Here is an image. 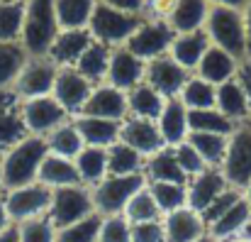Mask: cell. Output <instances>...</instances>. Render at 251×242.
<instances>
[{"label": "cell", "instance_id": "6da1fadb", "mask_svg": "<svg viewBox=\"0 0 251 242\" xmlns=\"http://www.w3.org/2000/svg\"><path fill=\"white\" fill-rule=\"evenodd\" d=\"M49 154L47 140L39 135H27L17 145L2 152L0 174H2V191H12L37 181V171L44 157Z\"/></svg>", "mask_w": 251, "mask_h": 242}, {"label": "cell", "instance_id": "7a4b0ae2", "mask_svg": "<svg viewBox=\"0 0 251 242\" xmlns=\"http://www.w3.org/2000/svg\"><path fill=\"white\" fill-rule=\"evenodd\" d=\"M61 27L56 22L54 0H25V22L20 44L29 57H47Z\"/></svg>", "mask_w": 251, "mask_h": 242}, {"label": "cell", "instance_id": "3957f363", "mask_svg": "<svg viewBox=\"0 0 251 242\" xmlns=\"http://www.w3.org/2000/svg\"><path fill=\"white\" fill-rule=\"evenodd\" d=\"M202 32L207 34L210 44L232 54L237 61L249 57L247 47V30H244V15L237 7H222V5H210L207 20Z\"/></svg>", "mask_w": 251, "mask_h": 242}, {"label": "cell", "instance_id": "277c9868", "mask_svg": "<svg viewBox=\"0 0 251 242\" xmlns=\"http://www.w3.org/2000/svg\"><path fill=\"white\" fill-rule=\"evenodd\" d=\"M142 22V17L115 10L105 2H95L90 22H88V32L93 37V42L107 47V49H120L127 44V39L132 37V32L137 30V25Z\"/></svg>", "mask_w": 251, "mask_h": 242}, {"label": "cell", "instance_id": "5b68a950", "mask_svg": "<svg viewBox=\"0 0 251 242\" xmlns=\"http://www.w3.org/2000/svg\"><path fill=\"white\" fill-rule=\"evenodd\" d=\"M147 186V174H127V176H105L100 183L90 188L93 208L98 215H120L134 193Z\"/></svg>", "mask_w": 251, "mask_h": 242}, {"label": "cell", "instance_id": "8992f818", "mask_svg": "<svg viewBox=\"0 0 251 242\" xmlns=\"http://www.w3.org/2000/svg\"><path fill=\"white\" fill-rule=\"evenodd\" d=\"M227 183L237 191H244L251 181V125L249 120L237 125L227 142V154L220 166Z\"/></svg>", "mask_w": 251, "mask_h": 242}, {"label": "cell", "instance_id": "52a82bcc", "mask_svg": "<svg viewBox=\"0 0 251 242\" xmlns=\"http://www.w3.org/2000/svg\"><path fill=\"white\" fill-rule=\"evenodd\" d=\"M95 208H93V193L90 188L78 183V186H66V188H56L51 193V206H49V223L61 230L71 223H78L88 215H93Z\"/></svg>", "mask_w": 251, "mask_h": 242}, {"label": "cell", "instance_id": "ba28073f", "mask_svg": "<svg viewBox=\"0 0 251 242\" xmlns=\"http://www.w3.org/2000/svg\"><path fill=\"white\" fill-rule=\"evenodd\" d=\"M173 37L176 34L168 27L166 20H161V17H142V22L137 25V30L127 39L125 49H129L142 61H151V59H159V57L168 54Z\"/></svg>", "mask_w": 251, "mask_h": 242}, {"label": "cell", "instance_id": "9c48e42d", "mask_svg": "<svg viewBox=\"0 0 251 242\" xmlns=\"http://www.w3.org/2000/svg\"><path fill=\"white\" fill-rule=\"evenodd\" d=\"M2 193H5V206H7L12 223L22 225V223H29L37 218H47L54 191L42 186L39 181H34V183H27V186H20L12 191H2Z\"/></svg>", "mask_w": 251, "mask_h": 242}, {"label": "cell", "instance_id": "30bf717a", "mask_svg": "<svg viewBox=\"0 0 251 242\" xmlns=\"http://www.w3.org/2000/svg\"><path fill=\"white\" fill-rule=\"evenodd\" d=\"M22 122L27 127L29 135H39L47 137L51 130H56L61 122L71 120L69 113L56 103L54 95H42V98H29V100H20L17 103Z\"/></svg>", "mask_w": 251, "mask_h": 242}, {"label": "cell", "instance_id": "8fae6325", "mask_svg": "<svg viewBox=\"0 0 251 242\" xmlns=\"http://www.w3.org/2000/svg\"><path fill=\"white\" fill-rule=\"evenodd\" d=\"M56 74H59V66H54V61H49L47 57H29L12 86L15 98L29 100V98L51 95Z\"/></svg>", "mask_w": 251, "mask_h": 242}, {"label": "cell", "instance_id": "7c38bea8", "mask_svg": "<svg viewBox=\"0 0 251 242\" xmlns=\"http://www.w3.org/2000/svg\"><path fill=\"white\" fill-rule=\"evenodd\" d=\"M78 115H90V118H105V120H117L122 122L129 110H127V93L110 86V83H95L83 110Z\"/></svg>", "mask_w": 251, "mask_h": 242}, {"label": "cell", "instance_id": "4fadbf2b", "mask_svg": "<svg viewBox=\"0 0 251 242\" xmlns=\"http://www.w3.org/2000/svg\"><path fill=\"white\" fill-rule=\"evenodd\" d=\"M120 142L137 150L144 159H149L151 154L166 147L156 127V120H144V118H132V115H127L120 122Z\"/></svg>", "mask_w": 251, "mask_h": 242}, {"label": "cell", "instance_id": "5bb4252c", "mask_svg": "<svg viewBox=\"0 0 251 242\" xmlns=\"http://www.w3.org/2000/svg\"><path fill=\"white\" fill-rule=\"evenodd\" d=\"M95 83L81 76L76 69H59L56 74V81H54V91L51 95L56 98V103L69 113V118H76L81 110H83L85 100L90 95Z\"/></svg>", "mask_w": 251, "mask_h": 242}, {"label": "cell", "instance_id": "9a60e30c", "mask_svg": "<svg viewBox=\"0 0 251 242\" xmlns=\"http://www.w3.org/2000/svg\"><path fill=\"white\" fill-rule=\"evenodd\" d=\"M144 71H147V61L134 57L129 49L120 47V49H112V54H110V66H107L105 83L129 93L132 88L144 83Z\"/></svg>", "mask_w": 251, "mask_h": 242}, {"label": "cell", "instance_id": "2e32d148", "mask_svg": "<svg viewBox=\"0 0 251 242\" xmlns=\"http://www.w3.org/2000/svg\"><path fill=\"white\" fill-rule=\"evenodd\" d=\"M188 71L180 69L168 54L159 57V59H151L147 61V71H144V83H149L156 93H161L166 100L171 98H178L183 83L188 81Z\"/></svg>", "mask_w": 251, "mask_h": 242}, {"label": "cell", "instance_id": "e0dca14e", "mask_svg": "<svg viewBox=\"0 0 251 242\" xmlns=\"http://www.w3.org/2000/svg\"><path fill=\"white\" fill-rule=\"evenodd\" d=\"M185 188H188V208L202 213L220 193H225L229 188V183L220 169H205L198 176L188 179Z\"/></svg>", "mask_w": 251, "mask_h": 242}, {"label": "cell", "instance_id": "ac0fdd59", "mask_svg": "<svg viewBox=\"0 0 251 242\" xmlns=\"http://www.w3.org/2000/svg\"><path fill=\"white\" fill-rule=\"evenodd\" d=\"M207 12H210L207 0H173V5L166 15V22L173 30V34L202 32Z\"/></svg>", "mask_w": 251, "mask_h": 242}, {"label": "cell", "instance_id": "d6986e66", "mask_svg": "<svg viewBox=\"0 0 251 242\" xmlns=\"http://www.w3.org/2000/svg\"><path fill=\"white\" fill-rule=\"evenodd\" d=\"M90 42H93V37L88 30H61L59 37L54 39L47 59L54 61V66H59V69H74Z\"/></svg>", "mask_w": 251, "mask_h": 242}, {"label": "cell", "instance_id": "ffe728a7", "mask_svg": "<svg viewBox=\"0 0 251 242\" xmlns=\"http://www.w3.org/2000/svg\"><path fill=\"white\" fill-rule=\"evenodd\" d=\"M161 223H164L166 242H193L207 233V225H205L202 215L198 211L188 208V206L164 215Z\"/></svg>", "mask_w": 251, "mask_h": 242}, {"label": "cell", "instance_id": "44dd1931", "mask_svg": "<svg viewBox=\"0 0 251 242\" xmlns=\"http://www.w3.org/2000/svg\"><path fill=\"white\" fill-rule=\"evenodd\" d=\"M207 49H210V39H207L205 32H188V34H176L173 37L171 49H168V57L180 69H185L188 74H193Z\"/></svg>", "mask_w": 251, "mask_h": 242}, {"label": "cell", "instance_id": "7402d4cb", "mask_svg": "<svg viewBox=\"0 0 251 242\" xmlns=\"http://www.w3.org/2000/svg\"><path fill=\"white\" fill-rule=\"evenodd\" d=\"M85 147H112L120 142V122L117 120H105V118H90V115H76L71 118Z\"/></svg>", "mask_w": 251, "mask_h": 242}, {"label": "cell", "instance_id": "603a6c76", "mask_svg": "<svg viewBox=\"0 0 251 242\" xmlns=\"http://www.w3.org/2000/svg\"><path fill=\"white\" fill-rule=\"evenodd\" d=\"M156 127L161 132L164 145L171 147V150L188 140V135H190V130H188V110H185V105L178 98L166 100V105H164V110H161V115L156 120Z\"/></svg>", "mask_w": 251, "mask_h": 242}, {"label": "cell", "instance_id": "cb8c5ba5", "mask_svg": "<svg viewBox=\"0 0 251 242\" xmlns=\"http://www.w3.org/2000/svg\"><path fill=\"white\" fill-rule=\"evenodd\" d=\"M249 228H251V211L247 206V201H244V196H242L227 213H222L215 223L207 225V233L217 242H227L232 238L247 235Z\"/></svg>", "mask_w": 251, "mask_h": 242}, {"label": "cell", "instance_id": "d4e9b609", "mask_svg": "<svg viewBox=\"0 0 251 242\" xmlns=\"http://www.w3.org/2000/svg\"><path fill=\"white\" fill-rule=\"evenodd\" d=\"M37 181H39L42 186L51 188V191L66 188V186H78V183H81L74 159H66V157H59V154H51V152L39 164Z\"/></svg>", "mask_w": 251, "mask_h": 242}, {"label": "cell", "instance_id": "484cf974", "mask_svg": "<svg viewBox=\"0 0 251 242\" xmlns=\"http://www.w3.org/2000/svg\"><path fill=\"white\" fill-rule=\"evenodd\" d=\"M237 64L239 61L232 54H227V52H222V49H217V47L210 44V49L205 52V57L200 59V64H198V69L193 74L200 76V79H205L207 83H212V86H222V83L234 79Z\"/></svg>", "mask_w": 251, "mask_h": 242}, {"label": "cell", "instance_id": "4316f807", "mask_svg": "<svg viewBox=\"0 0 251 242\" xmlns=\"http://www.w3.org/2000/svg\"><path fill=\"white\" fill-rule=\"evenodd\" d=\"M215 108L234 125L247 122L251 115V105L244 95V91L239 88V83L232 79L222 86H217V95H215Z\"/></svg>", "mask_w": 251, "mask_h": 242}, {"label": "cell", "instance_id": "83f0119b", "mask_svg": "<svg viewBox=\"0 0 251 242\" xmlns=\"http://www.w3.org/2000/svg\"><path fill=\"white\" fill-rule=\"evenodd\" d=\"M166 105V98L156 93L149 83H139L127 93V110L132 118H144V120H159L161 110Z\"/></svg>", "mask_w": 251, "mask_h": 242}, {"label": "cell", "instance_id": "f1b7e54d", "mask_svg": "<svg viewBox=\"0 0 251 242\" xmlns=\"http://www.w3.org/2000/svg\"><path fill=\"white\" fill-rule=\"evenodd\" d=\"M74 164H76L81 183L93 188L95 183H100L107 176V150H102V147H83L76 154Z\"/></svg>", "mask_w": 251, "mask_h": 242}, {"label": "cell", "instance_id": "f546056e", "mask_svg": "<svg viewBox=\"0 0 251 242\" xmlns=\"http://www.w3.org/2000/svg\"><path fill=\"white\" fill-rule=\"evenodd\" d=\"M98 0H54L56 22L61 30H88Z\"/></svg>", "mask_w": 251, "mask_h": 242}, {"label": "cell", "instance_id": "4dcf8cb0", "mask_svg": "<svg viewBox=\"0 0 251 242\" xmlns=\"http://www.w3.org/2000/svg\"><path fill=\"white\" fill-rule=\"evenodd\" d=\"M144 174H147V181H171V183H188L185 174L180 171L176 154L171 147L159 150L156 154H151L147 164H144Z\"/></svg>", "mask_w": 251, "mask_h": 242}, {"label": "cell", "instance_id": "1f68e13d", "mask_svg": "<svg viewBox=\"0 0 251 242\" xmlns=\"http://www.w3.org/2000/svg\"><path fill=\"white\" fill-rule=\"evenodd\" d=\"M110 54L112 49L98 44V42H90L88 49L81 54V59L76 61V71L85 76L90 83H102L105 76H107V66H110Z\"/></svg>", "mask_w": 251, "mask_h": 242}, {"label": "cell", "instance_id": "d6a6232c", "mask_svg": "<svg viewBox=\"0 0 251 242\" xmlns=\"http://www.w3.org/2000/svg\"><path fill=\"white\" fill-rule=\"evenodd\" d=\"M29 54L20 42H0V91H12Z\"/></svg>", "mask_w": 251, "mask_h": 242}, {"label": "cell", "instance_id": "836d02e7", "mask_svg": "<svg viewBox=\"0 0 251 242\" xmlns=\"http://www.w3.org/2000/svg\"><path fill=\"white\" fill-rule=\"evenodd\" d=\"M215 95H217V86L190 74L178 93V100L185 105V110H205V108H215Z\"/></svg>", "mask_w": 251, "mask_h": 242}, {"label": "cell", "instance_id": "e575fe53", "mask_svg": "<svg viewBox=\"0 0 251 242\" xmlns=\"http://www.w3.org/2000/svg\"><path fill=\"white\" fill-rule=\"evenodd\" d=\"M147 188L161 211V215H168L178 208L188 206V188L185 183H171V181H147Z\"/></svg>", "mask_w": 251, "mask_h": 242}, {"label": "cell", "instance_id": "d590c367", "mask_svg": "<svg viewBox=\"0 0 251 242\" xmlns=\"http://www.w3.org/2000/svg\"><path fill=\"white\" fill-rule=\"evenodd\" d=\"M44 140H47V147H49L51 154H59V157H66V159H76V154L85 147L78 130H76V125H74V120L61 122Z\"/></svg>", "mask_w": 251, "mask_h": 242}, {"label": "cell", "instance_id": "8d00e7d4", "mask_svg": "<svg viewBox=\"0 0 251 242\" xmlns=\"http://www.w3.org/2000/svg\"><path fill=\"white\" fill-rule=\"evenodd\" d=\"M147 159L127 147L125 142H115L112 147H107V176H127V174H142Z\"/></svg>", "mask_w": 251, "mask_h": 242}, {"label": "cell", "instance_id": "74e56055", "mask_svg": "<svg viewBox=\"0 0 251 242\" xmlns=\"http://www.w3.org/2000/svg\"><path fill=\"white\" fill-rule=\"evenodd\" d=\"M188 142L195 147V152L202 157V161L210 169H220L222 161H225V154H227L229 137H225V135H210V132H190L188 135Z\"/></svg>", "mask_w": 251, "mask_h": 242}, {"label": "cell", "instance_id": "f35d334b", "mask_svg": "<svg viewBox=\"0 0 251 242\" xmlns=\"http://www.w3.org/2000/svg\"><path fill=\"white\" fill-rule=\"evenodd\" d=\"M237 125L229 122L217 108L205 110H188V130L190 132H210V135H225L229 137Z\"/></svg>", "mask_w": 251, "mask_h": 242}, {"label": "cell", "instance_id": "ab89813d", "mask_svg": "<svg viewBox=\"0 0 251 242\" xmlns=\"http://www.w3.org/2000/svg\"><path fill=\"white\" fill-rule=\"evenodd\" d=\"M17 103H12L5 110H0V150L2 152L10 150L12 145H17L20 140H25L29 135L27 127H25V122H22V115H20Z\"/></svg>", "mask_w": 251, "mask_h": 242}, {"label": "cell", "instance_id": "60d3db41", "mask_svg": "<svg viewBox=\"0 0 251 242\" xmlns=\"http://www.w3.org/2000/svg\"><path fill=\"white\" fill-rule=\"evenodd\" d=\"M25 22V0L0 2V42H20Z\"/></svg>", "mask_w": 251, "mask_h": 242}, {"label": "cell", "instance_id": "b9f144b4", "mask_svg": "<svg viewBox=\"0 0 251 242\" xmlns=\"http://www.w3.org/2000/svg\"><path fill=\"white\" fill-rule=\"evenodd\" d=\"M100 223H102V215L93 213L78 223H71V225L56 230V242H98Z\"/></svg>", "mask_w": 251, "mask_h": 242}, {"label": "cell", "instance_id": "7bdbcfd3", "mask_svg": "<svg viewBox=\"0 0 251 242\" xmlns=\"http://www.w3.org/2000/svg\"><path fill=\"white\" fill-rule=\"evenodd\" d=\"M122 215H125L129 223H147V220H161V218H164L161 211L156 208V203H154V198H151V193H149L147 186H144L139 193L132 196V201L127 203V208H125Z\"/></svg>", "mask_w": 251, "mask_h": 242}, {"label": "cell", "instance_id": "ee69618b", "mask_svg": "<svg viewBox=\"0 0 251 242\" xmlns=\"http://www.w3.org/2000/svg\"><path fill=\"white\" fill-rule=\"evenodd\" d=\"M98 242H132V223L120 215H102Z\"/></svg>", "mask_w": 251, "mask_h": 242}, {"label": "cell", "instance_id": "f6af8a7d", "mask_svg": "<svg viewBox=\"0 0 251 242\" xmlns=\"http://www.w3.org/2000/svg\"><path fill=\"white\" fill-rule=\"evenodd\" d=\"M173 154H176V161H178V166H180V171L185 174V179H193V176H198L200 171H205V169H210L202 157L195 152V147L185 140L183 145H178V147H173Z\"/></svg>", "mask_w": 251, "mask_h": 242}, {"label": "cell", "instance_id": "bcb514c9", "mask_svg": "<svg viewBox=\"0 0 251 242\" xmlns=\"http://www.w3.org/2000/svg\"><path fill=\"white\" fill-rule=\"evenodd\" d=\"M20 242H56V228L49 218H37L20 225Z\"/></svg>", "mask_w": 251, "mask_h": 242}, {"label": "cell", "instance_id": "7dc6e473", "mask_svg": "<svg viewBox=\"0 0 251 242\" xmlns=\"http://www.w3.org/2000/svg\"><path fill=\"white\" fill-rule=\"evenodd\" d=\"M239 198H242V191H237V188H232V186H229L225 193H220V196H217V198H215V201H212L202 213H200V215H202V220H205V225L215 223V220H217L222 213H227V211L239 201Z\"/></svg>", "mask_w": 251, "mask_h": 242}, {"label": "cell", "instance_id": "c3c4849f", "mask_svg": "<svg viewBox=\"0 0 251 242\" xmlns=\"http://www.w3.org/2000/svg\"><path fill=\"white\" fill-rule=\"evenodd\" d=\"M132 242H166L164 223L161 220L132 223Z\"/></svg>", "mask_w": 251, "mask_h": 242}, {"label": "cell", "instance_id": "681fc988", "mask_svg": "<svg viewBox=\"0 0 251 242\" xmlns=\"http://www.w3.org/2000/svg\"><path fill=\"white\" fill-rule=\"evenodd\" d=\"M100 2H105L115 10L137 15V17H147V10H149V0H100Z\"/></svg>", "mask_w": 251, "mask_h": 242}, {"label": "cell", "instance_id": "f907efd6", "mask_svg": "<svg viewBox=\"0 0 251 242\" xmlns=\"http://www.w3.org/2000/svg\"><path fill=\"white\" fill-rule=\"evenodd\" d=\"M234 81L239 83V88L244 91V95H247V100H249V105H251V57L239 59V64H237V74H234Z\"/></svg>", "mask_w": 251, "mask_h": 242}, {"label": "cell", "instance_id": "816d5d0a", "mask_svg": "<svg viewBox=\"0 0 251 242\" xmlns=\"http://www.w3.org/2000/svg\"><path fill=\"white\" fill-rule=\"evenodd\" d=\"M242 15H244V30H247V47H249V57H251V0L244 2L242 7Z\"/></svg>", "mask_w": 251, "mask_h": 242}, {"label": "cell", "instance_id": "f5cc1de1", "mask_svg": "<svg viewBox=\"0 0 251 242\" xmlns=\"http://www.w3.org/2000/svg\"><path fill=\"white\" fill-rule=\"evenodd\" d=\"M10 225H15V223H12V218H10V213H7L5 193H0V233H2V230H7Z\"/></svg>", "mask_w": 251, "mask_h": 242}, {"label": "cell", "instance_id": "db71d44e", "mask_svg": "<svg viewBox=\"0 0 251 242\" xmlns=\"http://www.w3.org/2000/svg\"><path fill=\"white\" fill-rule=\"evenodd\" d=\"M0 242H20V225H10L0 233Z\"/></svg>", "mask_w": 251, "mask_h": 242}, {"label": "cell", "instance_id": "11a10c76", "mask_svg": "<svg viewBox=\"0 0 251 242\" xmlns=\"http://www.w3.org/2000/svg\"><path fill=\"white\" fill-rule=\"evenodd\" d=\"M12 103H17L15 93H12V91H0V110H5V108L12 105Z\"/></svg>", "mask_w": 251, "mask_h": 242}, {"label": "cell", "instance_id": "9f6ffc18", "mask_svg": "<svg viewBox=\"0 0 251 242\" xmlns=\"http://www.w3.org/2000/svg\"><path fill=\"white\" fill-rule=\"evenodd\" d=\"M207 2L210 5H222V7H237V10H242L247 0H207Z\"/></svg>", "mask_w": 251, "mask_h": 242}, {"label": "cell", "instance_id": "6f0895ef", "mask_svg": "<svg viewBox=\"0 0 251 242\" xmlns=\"http://www.w3.org/2000/svg\"><path fill=\"white\" fill-rule=\"evenodd\" d=\"M242 196H244V201H247V206H249V211H251V181H249V186L242 191Z\"/></svg>", "mask_w": 251, "mask_h": 242}, {"label": "cell", "instance_id": "680465c9", "mask_svg": "<svg viewBox=\"0 0 251 242\" xmlns=\"http://www.w3.org/2000/svg\"><path fill=\"white\" fill-rule=\"evenodd\" d=\"M193 242H217V240H215V238H212L210 233H205V235H200L198 240H193Z\"/></svg>", "mask_w": 251, "mask_h": 242}, {"label": "cell", "instance_id": "91938a15", "mask_svg": "<svg viewBox=\"0 0 251 242\" xmlns=\"http://www.w3.org/2000/svg\"><path fill=\"white\" fill-rule=\"evenodd\" d=\"M227 242H251V235H239V238H232Z\"/></svg>", "mask_w": 251, "mask_h": 242}, {"label": "cell", "instance_id": "94428289", "mask_svg": "<svg viewBox=\"0 0 251 242\" xmlns=\"http://www.w3.org/2000/svg\"><path fill=\"white\" fill-rule=\"evenodd\" d=\"M0 193H2V174H0Z\"/></svg>", "mask_w": 251, "mask_h": 242}, {"label": "cell", "instance_id": "6125c7cd", "mask_svg": "<svg viewBox=\"0 0 251 242\" xmlns=\"http://www.w3.org/2000/svg\"><path fill=\"white\" fill-rule=\"evenodd\" d=\"M0 2H10V0H0Z\"/></svg>", "mask_w": 251, "mask_h": 242}, {"label": "cell", "instance_id": "be15d7a7", "mask_svg": "<svg viewBox=\"0 0 251 242\" xmlns=\"http://www.w3.org/2000/svg\"><path fill=\"white\" fill-rule=\"evenodd\" d=\"M249 125H251V115H249Z\"/></svg>", "mask_w": 251, "mask_h": 242}, {"label": "cell", "instance_id": "e7e4bbea", "mask_svg": "<svg viewBox=\"0 0 251 242\" xmlns=\"http://www.w3.org/2000/svg\"><path fill=\"white\" fill-rule=\"evenodd\" d=\"M0 157H2V150H0Z\"/></svg>", "mask_w": 251, "mask_h": 242}]
</instances>
